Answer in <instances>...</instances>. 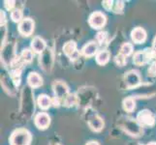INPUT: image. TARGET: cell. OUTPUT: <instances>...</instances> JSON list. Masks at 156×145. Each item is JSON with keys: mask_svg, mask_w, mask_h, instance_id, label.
<instances>
[{"mask_svg": "<svg viewBox=\"0 0 156 145\" xmlns=\"http://www.w3.org/2000/svg\"><path fill=\"white\" fill-rule=\"evenodd\" d=\"M52 89L55 92V98L58 100L65 99L66 97L69 95V88L67 86V84L63 81H55L52 84Z\"/></svg>", "mask_w": 156, "mask_h": 145, "instance_id": "obj_5", "label": "cell"}, {"mask_svg": "<svg viewBox=\"0 0 156 145\" xmlns=\"http://www.w3.org/2000/svg\"><path fill=\"white\" fill-rule=\"evenodd\" d=\"M21 59L26 63L31 62L32 59H33V52H32V50H23V52H21Z\"/></svg>", "mask_w": 156, "mask_h": 145, "instance_id": "obj_23", "label": "cell"}, {"mask_svg": "<svg viewBox=\"0 0 156 145\" xmlns=\"http://www.w3.org/2000/svg\"><path fill=\"white\" fill-rule=\"evenodd\" d=\"M34 25H35V23H34L33 19H31L29 18L23 19L19 24V32L23 36L28 37L33 33Z\"/></svg>", "mask_w": 156, "mask_h": 145, "instance_id": "obj_6", "label": "cell"}, {"mask_svg": "<svg viewBox=\"0 0 156 145\" xmlns=\"http://www.w3.org/2000/svg\"><path fill=\"white\" fill-rule=\"evenodd\" d=\"M11 19L14 22H20L23 20V12L20 9H14L11 12Z\"/></svg>", "mask_w": 156, "mask_h": 145, "instance_id": "obj_21", "label": "cell"}, {"mask_svg": "<svg viewBox=\"0 0 156 145\" xmlns=\"http://www.w3.org/2000/svg\"><path fill=\"white\" fill-rule=\"evenodd\" d=\"M137 121L139 122V124L142 127H150L153 126L155 123V118L153 114L151 113V111L149 110H142L140 111L137 115Z\"/></svg>", "mask_w": 156, "mask_h": 145, "instance_id": "obj_3", "label": "cell"}, {"mask_svg": "<svg viewBox=\"0 0 156 145\" xmlns=\"http://www.w3.org/2000/svg\"><path fill=\"white\" fill-rule=\"evenodd\" d=\"M154 48H156V39H155V41H154Z\"/></svg>", "mask_w": 156, "mask_h": 145, "instance_id": "obj_34", "label": "cell"}, {"mask_svg": "<svg viewBox=\"0 0 156 145\" xmlns=\"http://www.w3.org/2000/svg\"><path fill=\"white\" fill-rule=\"evenodd\" d=\"M118 125H119L120 129H122L125 133L131 136L138 137L142 135L143 130L142 126L139 124L138 121H135L132 118L129 117H122L121 119L118 121Z\"/></svg>", "mask_w": 156, "mask_h": 145, "instance_id": "obj_1", "label": "cell"}, {"mask_svg": "<svg viewBox=\"0 0 156 145\" xmlns=\"http://www.w3.org/2000/svg\"><path fill=\"white\" fill-rule=\"evenodd\" d=\"M150 61V53L149 48H147L143 51H137L133 57V62L138 66H142L147 62Z\"/></svg>", "mask_w": 156, "mask_h": 145, "instance_id": "obj_11", "label": "cell"}, {"mask_svg": "<svg viewBox=\"0 0 156 145\" xmlns=\"http://www.w3.org/2000/svg\"><path fill=\"white\" fill-rule=\"evenodd\" d=\"M52 52L51 50H46L42 53V56L40 57V63L42 64V68L47 72H50L52 67Z\"/></svg>", "mask_w": 156, "mask_h": 145, "instance_id": "obj_9", "label": "cell"}, {"mask_svg": "<svg viewBox=\"0 0 156 145\" xmlns=\"http://www.w3.org/2000/svg\"><path fill=\"white\" fill-rule=\"evenodd\" d=\"M122 105H123V109H124L125 111L127 112H132L134 109H135L136 107V103H135V100L131 97H129V98H126L123 100V103H122Z\"/></svg>", "mask_w": 156, "mask_h": 145, "instance_id": "obj_19", "label": "cell"}, {"mask_svg": "<svg viewBox=\"0 0 156 145\" xmlns=\"http://www.w3.org/2000/svg\"><path fill=\"white\" fill-rule=\"evenodd\" d=\"M4 3H5V7H6V9L12 12L14 10L13 8L15 7V1H5Z\"/></svg>", "mask_w": 156, "mask_h": 145, "instance_id": "obj_28", "label": "cell"}, {"mask_svg": "<svg viewBox=\"0 0 156 145\" xmlns=\"http://www.w3.org/2000/svg\"><path fill=\"white\" fill-rule=\"evenodd\" d=\"M78 104V97L75 94H69L65 99H64V105L71 107Z\"/></svg>", "mask_w": 156, "mask_h": 145, "instance_id": "obj_20", "label": "cell"}, {"mask_svg": "<svg viewBox=\"0 0 156 145\" xmlns=\"http://www.w3.org/2000/svg\"><path fill=\"white\" fill-rule=\"evenodd\" d=\"M98 50V44L96 42H89L88 44L85 45L83 50H82V53L85 56V57H91L93 56Z\"/></svg>", "mask_w": 156, "mask_h": 145, "instance_id": "obj_14", "label": "cell"}, {"mask_svg": "<svg viewBox=\"0 0 156 145\" xmlns=\"http://www.w3.org/2000/svg\"><path fill=\"white\" fill-rule=\"evenodd\" d=\"M96 39H97V42L99 44H104L107 39V33L106 32H99L97 34V37H96Z\"/></svg>", "mask_w": 156, "mask_h": 145, "instance_id": "obj_26", "label": "cell"}, {"mask_svg": "<svg viewBox=\"0 0 156 145\" xmlns=\"http://www.w3.org/2000/svg\"><path fill=\"white\" fill-rule=\"evenodd\" d=\"M133 52V46L131 44H129V43H125V44H123L120 47V53L123 54L124 56H129L131 55Z\"/></svg>", "mask_w": 156, "mask_h": 145, "instance_id": "obj_22", "label": "cell"}, {"mask_svg": "<svg viewBox=\"0 0 156 145\" xmlns=\"http://www.w3.org/2000/svg\"><path fill=\"white\" fill-rule=\"evenodd\" d=\"M27 82L31 88H37L43 84V79L37 73H30L27 77Z\"/></svg>", "mask_w": 156, "mask_h": 145, "instance_id": "obj_15", "label": "cell"}, {"mask_svg": "<svg viewBox=\"0 0 156 145\" xmlns=\"http://www.w3.org/2000/svg\"><path fill=\"white\" fill-rule=\"evenodd\" d=\"M31 140V133L26 129H18L13 132L10 137L11 145H30Z\"/></svg>", "mask_w": 156, "mask_h": 145, "instance_id": "obj_2", "label": "cell"}, {"mask_svg": "<svg viewBox=\"0 0 156 145\" xmlns=\"http://www.w3.org/2000/svg\"><path fill=\"white\" fill-rule=\"evenodd\" d=\"M115 62L117 66L119 67H123L126 64L127 60H126V56H124L123 54H121V53H119V54H117L115 58Z\"/></svg>", "mask_w": 156, "mask_h": 145, "instance_id": "obj_24", "label": "cell"}, {"mask_svg": "<svg viewBox=\"0 0 156 145\" xmlns=\"http://www.w3.org/2000/svg\"><path fill=\"white\" fill-rule=\"evenodd\" d=\"M148 76L155 77L156 76V62H153L148 68Z\"/></svg>", "mask_w": 156, "mask_h": 145, "instance_id": "obj_27", "label": "cell"}, {"mask_svg": "<svg viewBox=\"0 0 156 145\" xmlns=\"http://www.w3.org/2000/svg\"><path fill=\"white\" fill-rule=\"evenodd\" d=\"M123 8H124V4H123V2L122 1H117L115 4L114 11H115V13H116V14H121L122 11H123Z\"/></svg>", "mask_w": 156, "mask_h": 145, "instance_id": "obj_25", "label": "cell"}, {"mask_svg": "<svg viewBox=\"0 0 156 145\" xmlns=\"http://www.w3.org/2000/svg\"><path fill=\"white\" fill-rule=\"evenodd\" d=\"M112 1H103V6L106 10H111L112 7Z\"/></svg>", "mask_w": 156, "mask_h": 145, "instance_id": "obj_29", "label": "cell"}, {"mask_svg": "<svg viewBox=\"0 0 156 145\" xmlns=\"http://www.w3.org/2000/svg\"><path fill=\"white\" fill-rule=\"evenodd\" d=\"M110 60V52L108 50H100L98 53L96 54V62H97L99 65L103 66L109 62Z\"/></svg>", "mask_w": 156, "mask_h": 145, "instance_id": "obj_18", "label": "cell"}, {"mask_svg": "<svg viewBox=\"0 0 156 145\" xmlns=\"http://www.w3.org/2000/svg\"><path fill=\"white\" fill-rule=\"evenodd\" d=\"M87 124L91 130L94 132H100L104 128V121L97 114L90 115L87 119Z\"/></svg>", "mask_w": 156, "mask_h": 145, "instance_id": "obj_10", "label": "cell"}, {"mask_svg": "<svg viewBox=\"0 0 156 145\" xmlns=\"http://www.w3.org/2000/svg\"><path fill=\"white\" fill-rule=\"evenodd\" d=\"M131 38L135 44H143L147 39V32L142 27H137L131 32Z\"/></svg>", "mask_w": 156, "mask_h": 145, "instance_id": "obj_12", "label": "cell"}, {"mask_svg": "<svg viewBox=\"0 0 156 145\" xmlns=\"http://www.w3.org/2000/svg\"><path fill=\"white\" fill-rule=\"evenodd\" d=\"M125 83L126 86L131 89V88H135L138 85L141 83V77L137 71H129L128 73H126L125 74Z\"/></svg>", "mask_w": 156, "mask_h": 145, "instance_id": "obj_7", "label": "cell"}, {"mask_svg": "<svg viewBox=\"0 0 156 145\" xmlns=\"http://www.w3.org/2000/svg\"><path fill=\"white\" fill-rule=\"evenodd\" d=\"M52 145H60L59 143H55V144H52Z\"/></svg>", "mask_w": 156, "mask_h": 145, "instance_id": "obj_35", "label": "cell"}, {"mask_svg": "<svg viewBox=\"0 0 156 145\" xmlns=\"http://www.w3.org/2000/svg\"><path fill=\"white\" fill-rule=\"evenodd\" d=\"M63 52L69 57H74V54H78L77 51V44L74 41L67 42L63 47Z\"/></svg>", "mask_w": 156, "mask_h": 145, "instance_id": "obj_16", "label": "cell"}, {"mask_svg": "<svg viewBox=\"0 0 156 145\" xmlns=\"http://www.w3.org/2000/svg\"><path fill=\"white\" fill-rule=\"evenodd\" d=\"M106 16L101 12H94L90 15L88 23L94 29H100L106 24Z\"/></svg>", "mask_w": 156, "mask_h": 145, "instance_id": "obj_4", "label": "cell"}, {"mask_svg": "<svg viewBox=\"0 0 156 145\" xmlns=\"http://www.w3.org/2000/svg\"><path fill=\"white\" fill-rule=\"evenodd\" d=\"M51 100H52V105L53 106H59V105H60V102H59V101H60V100H58L57 98H55V97L53 99H51Z\"/></svg>", "mask_w": 156, "mask_h": 145, "instance_id": "obj_30", "label": "cell"}, {"mask_svg": "<svg viewBox=\"0 0 156 145\" xmlns=\"http://www.w3.org/2000/svg\"><path fill=\"white\" fill-rule=\"evenodd\" d=\"M35 125L40 130H45L51 124V117L46 112H40L35 116Z\"/></svg>", "mask_w": 156, "mask_h": 145, "instance_id": "obj_8", "label": "cell"}, {"mask_svg": "<svg viewBox=\"0 0 156 145\" xmlns=\"http://www.w3.org/2000/svg\"><path fill=\"white\" fill-rule=\"evenodd\" d=\"M147 145H156V142H149Z\"/></svg>", "mask_w": 156, "mask_h": 145, "instance_id": "obj_33", "label": "cell"}, {"mask_svg": "<svg viewBox=\"0 0 156 145\" xmlns=\"http://www.w3.org/2000/svg\"><path fill=\"white\" fill-rule=\"evenodd\" d=\"M37 103L40 109H50L51 105H52V100L47 95H40L37 100Z\"/></svg>", "mask_w": 156, "mask_h": 145, "instance_id": "obj_17", "label": "cell"}, {"mask_svg": "<svg viewBox=\"0 0 156 145\" xmlns=\"http://www.w3.org/2000/svg\"><path fill=\"white\" fill-rule=\"evenodd\" d=\"M31 47L35 52L42 53L47 50V44L44 39H42L41 37H35L31 42Z\"/></svg>", "mask_w": 156, "mask_h": 145, "instance_id": "obj_13", "label": "cell"}, {"mask_svg": "<svg viewBox=\"0 0 156 145\" xmlns=\"http://www.w3.org/2000/svg\"><path fill=\"white\" fill-rule=\"evenodd\" d=\"M87 145H100L97 141H89L87 143Z\"/></svg>", "mask_w": 156, "mask_h": 145, "instance_id": "obj_32", "label": "cell"}, {"mask_svg": "<svg viewBox=\"0 0 156 145\" xmlns=\"http://www.w3.org/2000/svg\"><path fill=\"white\" fill-rule=\"evenodd\" d=\"M5 13L3 12V11H1V26H4L5 24Z\"/></svg>", "mask_w": 156, "mask_h": 145, "instance_id": "obj_31", "label": "cell"}]
</instances>
